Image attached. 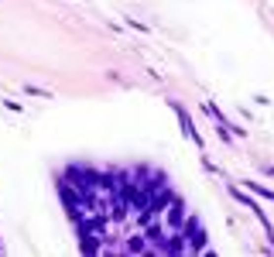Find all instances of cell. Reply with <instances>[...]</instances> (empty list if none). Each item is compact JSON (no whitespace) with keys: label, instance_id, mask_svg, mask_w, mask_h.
Returning a JSON list of instances; mask_svg holds the SVG:
<instances>
[{"label":"cell","instance_id":"6da1fadb","mask_svg":"<svg viewBox=\"0 0 274 257\" xmlns=\"http://www.w3.org/2000/svg\"><path fill=\"white\" fill-rule=\"evenodd\" d=\"M182 233H185V244H189V254H203L206 251V230L196 216H185L182 223Z\"/></svg>","mask_w":274,"mask_h":257},{"label":"cell","instance_id":"7a4b0ae2","mask_svg":"<svg viewBox=\"0 0 274 257\" xmlns=\"http://www.w3.org/2000/svg\"><path fill=\"white\" fill-rule=\"evenodd\" d=\"M165 216H168V230H182V223H185V202H182V199L175 195V199L168 202Z\"/></svg>","mask_w":274,"mask_h":257},{"label":"cell","instance_id":"3957f363","mask_svg":"<svg viewBox=\"0 0 274 257\" xmlns=\"http://www.w3.org/2000/svg\"><path fill=\"white\" fill-rule=\"evenodd\" d=\"M171 110L178 113V120H182V130H185V137H192V141H196V144L203 147V137H199V130L192 127V120H189V113H185V110H182L178 103H171Z\"/></svg>","mask_w":274,"mask_h":257},{"label":"cell","instance_id":"277c9868","mask_svg":"<svg viewBox=\"0 0 274 257\" xmlns=\"http://www.w3.org/2000/svg\"><path fill=\"white\" fill-rule=\"evenodd\" d=\"M230 195H233V199H237V202H240V206H247V209H250V213H254V209H257V202H254V199H250V195H247V192H240V189H237V185H230Z\"/></svg>","mask_w":274,"mask_h":257},{"label":"cell","instance_id":"5b68a950","mask_svg":"<svg viewBox=\"0 0 274 257\" xmlns=\"http://www.w3.org/2000/svg\"><path fill=\"white\" fill-rule=\"evenodd\" d=\"M124 251H127V254H144V251H147V240H144V237H131V240L124 244Z\"/></svg>","mask_w":274,"mask_h":257},{"label":"cell","instance_id":"8992f818","mask_svg":"<svg viewBox=\"0 0 274 257\" xmlns=\"http://www.w3.org/2000/svg\"><path fill=\"white\" fill-rule=\"evenodd\" d=\"M247 189H250V192H257L261 199H271V202H274V189H268V185H261V182H247Z\"/></svg>","mask_w":274,"mask_h":257},{"label":"cell","instance_id":"52a82bcc","mask_svg":"<svg viewBox=\"0 0 274 257\" xmlns=\"http://www.w3.org/2000/svg\"><path fill=\"white\" fill-rule=\"evenodd\" d=\"M28 93H31V96H45V100H48V96H52V93H48V89H38V86H28Z\"/></svg>","mask_w":274,"mask_h":257},{"label":"cell","instance_id":"ba28073f","mask_svg":"<svg viewBox=\"0 0 274 257\" xmlns=\"http://www.w3.org/2000/svg\"><path fill=\"white\" fill-rule=\"evenodd\" d=\"M268 172H271V175H274V165H271V168H268Z\"/></svg>","mask_w":274,"mask_h":257}]
</instances>
